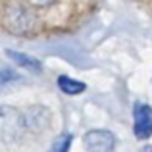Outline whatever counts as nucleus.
<instances>
[{
  "label": "nucleus",
  "instance_id": "1",
  "mask_svg": "<svg viewBox=\"0 0 152 152\" xmlns=\"http://www.w3.org/2000/svg\"><path fill=\"white\" fill-rule=\"evenodd\" d=\"M133 133L137 139H148L152 135V108L137 102L133 108Z\"/></svg>",
  "mask_w": 152,
  "mask_h": 152
},
{
  "label": "nucleus",
  "instance_id": "2",
  "mask_svg": "<svg viewBox=\"0 0 152 152\" xmlns=\"http://www.w3.org/2000/svg\"><path fill=\"white\" fill-rule=\"evenodd\" d=\"M83 142H85V148L89 152H112L115 145V139L110 131L94 129V131H89L83 137Z\"/></svg>",
  "mask_w": 152,
  "mask_h": 152
},
{
  "label": "nucleus",
  "instance_id": "3",
  "mask_svg": "<svg viewBox=\"0 0 152 152\" xmlns=\"http://www.w3.org/2000/svg\"><path fill=\"white\" fill-rule=\"evenodd\" d=\"M58 85H60V89H62L66 94H79V93L85 91V85H83L81 81L69 79V77H66V75H62V77L58 79Z\"/></svg>",
  "mask_w": 152,
  "mask_h": 152
},
{
  "label": "nucleus",
  "instance_id": "4",
  "mask_svg": "<svg viewBox=\"0 0 152 152\" xmlns=\"http://www.w3.org/2000/svg\"><path fill=\"white\" fill-rule=\"evenodd\" d=\"M8 58H12L15 64H19V66H25V67H31V69H41V64L37 62L35 58H31V56H25L21 54V52H15V50H6Z\"/></svg>",
  "mask_w": 152,
  "mask_h": 152
},
{
  "label": "nucleus",
  "instance_id": "5",
  "mask_svg": "<svg viewBox=\"0 0 152 152\" xmlns=\"http://www.w3.org/2000/svg\"><path fill=\"white\" fill-rule=\"evenodd\" d=\"M69 142H71V137H69V135H62V137H58L54 141L50 152H67V148H69Z\"/></svg>",
  "mask_w": 152,
  "mask_h": 152
},
{
  "label": "nucleus",
  "instance_id": "6",
  "mask_svg": "<svg viewBox=\"0 0 152 152\" xmlns=\"http://www.w3.org/2000/svg\"><path fill=\"white\" fill-rule=\"evenodd\" d=\"M15 79H18V73H15V71L8 69V67H0V87L15 81Z\"/></svg>",
  "mask_w": 152,
  "mask_h": 152
},
{
  "label": "nucleus",
  "instance_id": "7",
  "mask_svg": "<svg viewBox=\"0 0 152 152\" xmlns=\"http://www.w3.org/2000/svg\"><path fill=\"white\" fill-rule=\"evenodd\" d=\"M33 4H37V6H45V4H48V2H52V0H31Z\"/></svg>",
  "mask_w": 152,
  "mask_h": 152
},
{
  "label": "nucleus",
  "instance_id": "8",
  "mask_svg": "<svg viewBox=\"0 0 152 152\" xmlns=\"http://www.w3.org/2000/svg\"><path fill=\"white\" fill-rule=\"evenodd\" d=\"M141 152H152V146H145V148H142Z\"/></svg>",
  "mask_w": 152,
  "mask_h": 152
}]
</instances>
